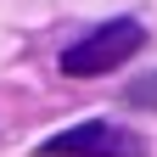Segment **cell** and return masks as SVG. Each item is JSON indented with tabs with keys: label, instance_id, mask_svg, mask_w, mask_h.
Masks as SVG:
<instances>
[{
	"label": "cell",
	"instance_id": "cell-1",
	"mask_svg": "<svg viewBox=\"0 0 157 157\" xmlns=\"http://www.w3.org/2000/svg\"><path fill=\"white\" fill-rule=\"evenodd\" d=\"M146 28L135 23V17H118V23H101L95 34H84L78 45L62 51V73L67 78H95V73H112L118 62H129L135 51H140Z\"/></svg>",
	"mask_w": 157,
	"mask_h": 157
},
{
	"label": "cell",
	"instance_id": "cell-2",
	"mask_svg": "<svg viewBox=\"0 0 157 157\" xmlns=\"http://www.w3.org/2000/svg\"><path fill=\"white\" fill-rule=\"evenodd\" d=\"M39 151L45 157H140L146 140L129 135V129H118V124H107V118H90V124H73L62 135H51Z\"/></svg>",
	"mask_w": 157,
	"mask_h": 157
},
{
	"label": "cell",
	"instance_id": "cell-3",
	"mask_svg": "<svg viewBox=\"0 0 157 157\" xmlns=\"http://www.w3.org/2000/svg\"><path fill=\"white\" fill-rule=\"evenodd\" d=\"M124 101H129V107H157V73H140V78L124 90Z\"/></svg>",
	"mask_w": 157,
	"mask_h": 157
}]
</instances>
